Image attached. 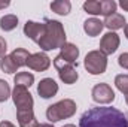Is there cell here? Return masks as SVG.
<instances>
[{
    "label": "cell",
    "mask_w": 128,
    "mask_h": 127,
    "mask_svg": "<svg viewBox=\"0 0 128 127\" xmlns=\"http://www.w3.org/2000/svg\"><path fill=\"white\" fill-rule=\"evenodd\" d=\"M118 63H119V66H121V67L128 69V52H124V54H121V55H119Z\"/></svg>",
    "instance_id": "obj_25"
},
{
    "label": "cell",
    "mask_w": 128,
    "mask_h": 127,
    "mask_svg": "<svg viewBox=\"0 0 128 127\" xmlns=\"http://www.w3.org/2000/svg\"><path fill=\"white\" fill-rule=\"evenodd\" d=\"M60 49H61L60 57L63 58L64 61H67V63H70V64H73L78 60V57H79V48H78L74 43L66 42Z\"/></svg>",
    "instance_id": "obj_13"
},
{
    "label": "cell",
    "mask_w": 128,
    "mask_h": 127,
    "mask_svg": "<svg viewBox=\"0 0 128 127\" xmlns=\"http://www.w3.org/2000/svg\"><path fill=\"white\" fill-rule=\"evenodd\" d=\"M6 49H8V43H6V40L0 36V58H3V57L6 55Z\"/></svg>",
    "instance_id": "obj_26"
},
{
    "label": "cell",
    "mask_w": 128,
    "mask_h": 127,
    "mask_svg": "<svg viewBox=\"0 0 128 127\" xmlns=\"http://www.w3.org/2000/svg\"><path fill=\"white\" fill-rule=\"evenodd\" d=\"M125 102H127V105H128V93L125 94Z\"/></svg>",
    "instance_id": "obj_33"
},
{
    "label": "cell",
    "mask_w": 128,
    "mask_h": 127,
    "mask_svg": "<svg viewBox=\"0 0 128 127\" xmlns=\"http://www.w3.org/2000/svg\"><path fill=\"white\" fill-rule=\"evenodd\" d=\"M84 11L91 15H101V6L97 0H88L84 3Z\"/></svg>",
    "instance_id": "obj_22"
},
{
    "label": "cell",
    "mask_w": 128,
    "mask_h": 127,
    "mask_svg": "<svg viewBox=\"0 0 128 127\" xmlns=\"http://www.w3.org/2000/svg\"><path fill=\"white\" fill-rule=\"evenodd\" d=\"M0 127H15V126H14L10 121H2V123H0Z\"/></svg>",
    "instance_id": "obj_28"
},
{
    "label": "cell",
    "mask_w": 128,
    "mask_h": 127,
    "mask_svg": "<svg viewBox=\"0 0 128 127\" xmlns=\"http://www.w3.org/2000/svg\"><path fill=\"white\" fill-rule=\"evenodd\" d=\"M12 99H14V103L16 106V111H20V109H33L34 100H33L32 93L26 87L15 85V88L12 91Z\"/></svg>",
    "instance_id": "obj_6"
},
{
    "label": "cell",
    "mask_w": 128,
    "mask_h": 127,
    "mask_svg": "<svg viewBox=\"0 0 128 127\" xmlns=\"http://www.w3.org/2000/svg\"><path fill=\"white\" fill-rule=\"evenodd\" d=\"M40 127H54L52 124H40Z\"/></svg>",
    "instance_id": "obj_31"
},
{
    "label": "cell",
    "mask_w": 128,
    "mask_h": 127,
    "mask_svg": "<svg viewBox=\"0 0 128 127\" xmlns=\"http://www.w3.org/2000/svg\"><path fill=\"white\" fill-rule=\"evenodd\" d=\"M103 24H104V27H107L109 30L115 32V30H119V29H124V27H125V18H124V15L115 12V14L106 17L104 21H103Z\"/></svg>",
    "instance_id": "obj_14"
},
{
    "label": "cell",
    "mask_w": 128,
    "mask_h": 127,
    "mask_svg": "<svg viewBox=\"0 0 128 127\" xmlns=\"http://www.w3.org/2000/svg\"><path fill=\"white\" fill-rule=\"evenodd\" d=\"M91 96H92V100L100 105H109L115 100V91L106 82H100V84L94 85Z\"/></svg>",
    "instance_id": "obj_7"
},
{
    "label": "cell",
    "mask_w": 128,
    "mask_h": 127,
    "mask_svg": "<svg viewBox=\"0 0 128 127\" xmlns=\"http://www.w3.org/2000/svg\"><path fill=\"white\" fill-rule=\"evenodd\" d=\"M115 85H116V88L121 93L127 94L128 93V75H118L115 78Z\"/></svg>",
    "instance_id": "obj_23"
},
{
    "label": "cell",
    "mask_w": 128,
    "mask_h": 127,
    "mask_svg": "<svg viewBox=\"0 0 128 127\" xmlns=\"http://www.w3.org/2000/svg\"><path fill=\"white\" fill-rule=\"evenodd\" d=\"M76 109H78V106L72 99H64V100H60V102L48 106L46 118L51 123H57V121H61V120L73 117L76 114Z\"/></svg>",
    "instance_id": "obj_3"
},
{
    "label": "cell",
    "mask_w": 128,
    "mask_h": 127,
    "mask_svg": "<svg viewBox=\"0 0 128 127\" xmlns=\"http://www.w3.org/2000/svg\"><path fill=\"white\" fill-rule=\"evenodd\" d=\"M119 6H121L124 11L128 12V0H121V2H119Z\"/></svg>",
    "instance_id": "obj_27"
},
{
    "label": "cell",
    "mask_w": 128,
    "mask_h": 127,
    "mask_svg": "<svg viewBox=\"0 0 128 127\" xmlns=\"http://www.w3.org/2000/svg\"><path fill=\"white\" fill-rule=\"evenodd\" d=\"M45 30H46V27H45V24H42V23L27 21V23L24 24V34H26L27 37H30L32 40H34L36 43L43 37Z\"/></svg>",
    "instance_id": "obj_11"
},
{
    "label": "cell",
    "mask_w": 128,
    "mask_h": 127,
    "mask_svg": "<svg viewBox=\"0 0 128 127\" xmlns=\"http://www.w3.org/2000/svg\"><path fill=\"white\" fill-rule=\"evenodd\" d=\"M14 82L15 85H20V87H32L33 82H34V75L30 72H20L14 76Z\"/></svg>",
    "instance_id": "obj_17"
},
{
    "label": "cell",
    "mask_w": 128,
    "mask_h": 127,
    "mask_svg": "<svg viewBox=\"0 0 128 127\" xmlns=\"http://www.w3.org/2000/svg\"><path fill=\"white\" fill-rule=\"evenodd\" d=\"M27 66L36 70V72H45L49 69L51 66V58L45 54V52H36V54H30Z\"/></svg>",
    "instance_id": "obj_9"
},
{
    "label": "cell",
    "mask_w": 128,
    "mask_h": 127,
    "mask_svg": "<svg viewBox=\"0 0 128 127\" xmlns=\"http://www.w3.org/2000/svg\"><path fill=\"white\" fill-rule=\"evenodd\" d=\"M79 127H128L127 115L110 106L91 108L82 114Z\"/></svg>",
    "instance_id": "obj_1"
},
{
    "label": "cell",
    "mask_w": 128,
    "mask_h": 127,
    "mask_svg": "<svg viewBox=\"0 0 128 127\" xmlns=\"http://www.w3.org/2000/svg\"><path fill=\"white\" fill-rule=\"evenodd\" d=\"M119 36L116 34L115 32H109L106 33L103 37H101V42H100V51L107 57L110 54H113L118 48H119Z\"/></svg>",
    "instance_id": "obj_8"
},
{
    "label": "cell",
    "mask_w": 128,
    "mask_h": 127,
    "mask_svg": "<svg viewBox=\"0 0 128 127\" xmlns=\"http://www.w3.org/2000/svg\"><path fill=\"white\" fill-rule=\"evenodd\" d=\"M37 93L42 99H51L58 93V84L52 78H43L37 85Z\"/></svg>",
    "instance_id": "obj_10"
},
{
    "label": "cell",
    "mask_w": 128,
    "mask_h": 127,
    "mask_svg": "<svg viewBox=\"0 0 128 127\" xmlns=\"http://www.w3.org/2000/svg\"><path fill=\"white\" fill-rule=\"evenodd\" d=\"M85 69L91 75H101L107 69V57L98 49V51H90L85 57Z\"/></svg>",
    "instance_id": "obj_4"
},
{
    "label": "cell",
    "mask_w": 128,
    "mask_h": 127,
    "mask_svg": "<svg viewBox=\"0 0 128 127\" xmlns=\"http://www.w3.org/2000/svg\"><path fill=\"white\" fill-rule=\"evenodd\" d=\"M100 6H101V15H104V17L115 14L116 8H118L116 2H113V0H103V2H100Z\"/></svg>",
    "instance_id": "obj_21"
},
{
    "label": "cell",
    "mask_w": 128,
    "mask_h": 127,
    "mask_svg": "<svg viewBox=\"0 0 128 127\" xmlns=\"http://www.w3.org/2000/svg\"><path fill=\"white\" fill-rule=\"evenodd\" d=\"M0 67L4 73H15L18 66L14 63V60L10 58V55H4L2 60H0Z\"/></svg>",
    "instance_id": "obj_20"
},
{
    "label": "cell",
    "mask_w": 128,
    "mask_h": 127,
    "mask_svg": "<svg viewBox=\"0 0 128 127\" xmlns=\"http://www.w3.org/2000/svg\"><path fill=\"white\" fill-rule=\"evenodd\" d=\"M63 127H76V126H73V124H66V126H63Z\"/></svg>",
    "instance_id": "obj_32"
},
{
    "label": "cell",
    "mask_w": 128,
    "mask_h": 127,
    "mask_svg": "<svg viewBox=\"0 0 128 127\" xmlns=\"http://www.w3.org/2000/svg\"><path fill=\"white\" fill-rule=\"evenodd\" d=\"M9 6V2H0V9H4Z\"/></svg>",
    "instance_id": "obj_29"
},
{
    "label": "cell",
    "mask_w": 128,
    "mask_h": 127,
    "mask_svg": "<svg viewBox=\"0 0 128 127\" xmlns=\"http://www.w3.org/2000/svg\"><path fill=\"white\" fill-rule=\"evenodd\" d=\"M51 9L58 15H68L72 11V3L68 0H55L51 3Z\"/></svg>",
    "instance_id": "obj_18"
},
{
    "label": "cell",
    "mask_w": 128,
    "mask_h": 127,
    "mask_svg": "<svg viewBox=\"0 0 128 127\" xmlns=\"http://www.w3.org/2000/svg\"><path fill=\"white\" fill-rule=\"evenodd\" d=\"M124 32H125V36H127V39H128V24H125V27H124Z\"/></svg>",
    "instance_id": "obj_30"
},
{
    "label": "cell",
    "mask_w": 128,
    "mask_h": 127,
    "mask_svg": "<svg viewBox=\"0 0 128 127\" xmlns=\"http://www.w3.org/2000/svg\"><path fill=\"white\" fill-rule=\"evenodd\" d=\"M28 51L24 49V48H15L10 54V58L14 60V63L16 64L18 67H22V66H27V61H28Z\"/></svg>",
    "instance_id": "obj_16"
},
{
    "label": "cell",
    "mask_w": 128,
    "mask_h": 127,
    "mask_svg": "<svg viewBox=\"0 0 128 127\" xmlns=\"http://www.w3.org/2000/svg\"><path fill=\"white\" fill-rule=\"evenodd\" d=\"M45 27H46L45 34L37 42V45L43 51H52V49L61 48L66 43V32H64L63 24L55 20H46Z\"/></svg>",
    "instance_id": "obj_2"
},
{
    "label": "cell",
    "mask_w": 128,
    "mask_h": 127,
    "mask_svg": "<svg viewBox=\"0 0 128 127\" xmlns=\"http://www.w3.org/2000/svg\"><path fill=\"white\" fill-rule=\"evenodd\" d=\"M103 27H104L103 21H100V20H97V18H88V20L84 23V30H85V33H86L88 36H91V37L98 36V34L101 33V30H103Z\"/></svg>",
    "instance_id": "obj_15"
},
{
    "label": "cell",
    "mask_w": 128,
    "mask_h": 127,
    "mask_svg": "<svg viewBox=\"0 0 128 127\" xmlns=\"http://www.w3.org/2000/svg\"><path fill=\"white\" fill-rule=\"evenodd\" d=\"M16 118L20 127H40L39 121L34 117L33 109H20L16 111Z\"/></svg>",
    "instance_id": "obj_12"
},
{
    "label": "cell",
    "mask_w": 128,
    "mask_h": 127,
    "mask_svg": "<svg viewBox=\"0 0 128 127\" xmlns=\"http://www.w3.org/2000/svg\"><path fill=\"white\" fill-rule=\"evenodd\" d=\"M54 66L58 70V76H60V79L63 81L64 84H68L70 85V84H74L78 81L79 75H78L76 69L73 67V64L64 61L63 58L60 57V54L54 58Z\"/></svg>",
    "instance_id": "obj_5"
},
{
    "label": "cell",
    "mask_w": 128,
    "mask_h": 127,
    "mask_svg": "<svg viewBox=\"0 0 128 127\" xmlns=\"http://www.w3.org/2000/svg\"><path fill=\"white\" fill-rule=\"evenodd\" d=\"M16 26H18V17L16 15L9 14V15H4V17L0 18V29L4 30V32H10Z\"/></svg>",
    "instance_id": "obj_19"
},
{
    "label": "cell",
    "mask_w": 128,
    "mask_h": 127,
    "mask_svg": "<svg viewBox=\"0 0 128 127\" xmlns=\"http://www.w3.org/2000/svg\"><path fill=\"white\" fill-rule=\"evenodd\" d=\"M10 87L6 81L0 79V102H6L10 97Z\"/></svg>",
    "instance_id": "obj_24"
}]
</instances>
